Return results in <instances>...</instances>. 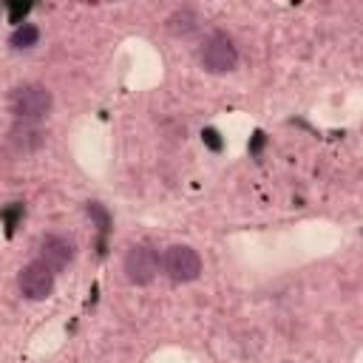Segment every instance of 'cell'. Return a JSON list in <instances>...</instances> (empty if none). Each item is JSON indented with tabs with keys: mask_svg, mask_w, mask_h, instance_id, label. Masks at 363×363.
<instances>
[{
	"mask_svg": "<svg viewBox=\"0 0 363 363\" xmlns=\"http://www.w3.org/2000/svg\"><path fill=\"white\" fill-rule=\"evenodd\" d=\"M54 108V96L43 82H23L9 96V111L23 122H37L48 116Z\"/></svg>",
	"mask_w": 363,
	"mask_h": 363,
	"instance_id": "1",
	"label": "cell"
},
{
	"mask_svg": "<svg viewBox=\"0 0 363 363\" xmlns=\"http://www.w3.org/2000/svg\"><path fill=\"white\" fill-rule=\"evenodd\" d=\"M199 60H201V68L210 74H230L238 65V45L233 43L230 34L213 31L201 45Z\"/></svg>",
	"mask_w": 363,
	"mask_h": 363,
	"instance_id": "2",
	"label": "cell"
},
{
	"mask_svg": "<svg viewBox=\"0 0 363 363\" xmlns=\"http://www.w3.org/2000/svg\"><path fill=\"white\" fill-rule=\"evenodd\" d=\"M159 267H162L159 250L150 247V244H133V247L125 252V261H122L125 278H128L130 284H136V286L153 284V278L159 275Z\"/></svg>",
	"mask_w": 363,
	"mask_h": 363,
	"instance_id": "3",
	"label": "cell"
},
{
	"mask_svg": "<svg viewBox=\"0 0 363 363\" xmlns=\"http://www.w3.org/2000/svg\"><path fill=\"white\" fill-rule=\"evenodd\" d=\"M162 267H164L170 281L190 284L201 275V255L190 244H170L162 255Z\"/></svg>",
	"mask_w": 363,
	"mask_h": 363,
	"instance_id": "4",
	"label": "cell"
},
{
	"mask_svg": "<svg viewBox=\"0 0 363 363\" xmlns=\"http://www.w3.org/2000/svg\"><path fill=\"white\" fill-rule=\"evenodd\" d=\"M54 278H57V272L37 258V261H28L17 272V286H20L23 298H28V301H45L54 292Z\"/></svg>",
	"mask_w": 363,
	"mask_h": 363,
	"instance_id": "5",
	"label": "cell"
},
{
	"mask_svg": "<svg viewBox=\"0 0 363 363\" xmlns=\"http://www.w3.org/2000/svg\"><path fill=\"white\" fill-rule=\"evenodd\" d=\"M77 255V244L68 238V235H60V233H48L40 238V261L45 267H51L54 272L65 269Z\"/></svg>",
	"mask_w": 363,
	"mask_h": 363,
	"instance_id": "6",
	"label": "cell"
},
{
	"mask_svg": "<svg viewBox=\"0 0 363 363\" xmlns=\"http://www.w3.org/2000/svg\"><path fill=\"white\" fill-rule=\"evenodd\" d=\"M164 26H167V31H170L173 37H187V34H193V31L199 28V14L190 11V9H176V11L164 20Z\"/></svg>",
	"mask_w": 363,
	"mask_h": 363,
	"instance_id": "7",
	"label": "cell"
},
{
	"mask_svg": "<svg viewBox=\"0 0 363 363\" xmlns=\"http://www.w3.org/2000/svg\"><path fill=\"white\" fill-rule=\"evenodd\" d=\"M40 43V28L34 26V23H20L14 31H11V37H9V45L14 48V51H28V48H34Z\"/></svg>",
	"mask_w": 363,
	"mask_h": 363,
	"instance_id": "8",
	"label": "cell"
},
{
	"mask_svg": "<svg viewBox=\"0 0 363 363\" xmlns=\"http://www.w3.org/2000/svg\"><path fill=\"white\" fill-rule=\"evenodd\" d=\"M88 216L96 221V230H99V247L105 244V235L111 233V213L99 204V201H88Z\"/></svg>",
	"mask_w": 363,
	"mask_h": 363,
	"instance_id": "9",
	"label": "cell"
},
{
	"mask_svg": "<svg viewBox=\"0 0 363 363\" xmlns=\"http://www.w3.org/2000/svg\"><path fill=\"white\" fill-rule=\"evenodd\" d=\"M3 218H6V230H9V235L14 233V224L23 218V204H11L9 210H3Z\"/></svg>",
	"mask_w": 363,
	"mask_h": 363,
	"instance_id": "10",
	"label": "cell"
},
{
	"mask_svg": "<svg viewBox=\"0 0 363 363\" xmlns=\"http://www.w3.org/2000/svg\"><path fill=\"white\" fill-rule=\"evenodd\" d=\"M201 139H204V145H207L210 150H216V153L224 147V142L218 139V130H216V128H204V130H201Z\"/></svg>",
	"mask_w": 363,
	"mask_h": 363,
	"instance_id": "11",
	"label": "cell"
},
{
	"mask_svg": "<svg viewBox=\"0 0 363 363\" xmlns=\"http://www.w3.org/2000/svg\"><path fill=\"white\" fill-rule=\"evenodd\" d=\"M261 145H264V133L258 130V133H255V145H252V153H258V150H261Z\"/></svg>",
	"mask_w": 363,
	"mask_h": 363,
	"instance_id": "12",
	"label": "cell"
},
{
	"mask_svg": "<svg viewBox=\"0 0 363 363\" xmlns=\"http://www.w3.org/2000/svg\"><path fill=\"white\" fill-rule=\"evenodd\" d=\"M26 11H28V6L23 9V14H26ZM17 14H20V6H11V23H17Z\"/></svg>",
	"mask_w": 363,
	"mask_h": 363,
	"instance_id": "13",
	"label": "cell"
}]
</instances>
